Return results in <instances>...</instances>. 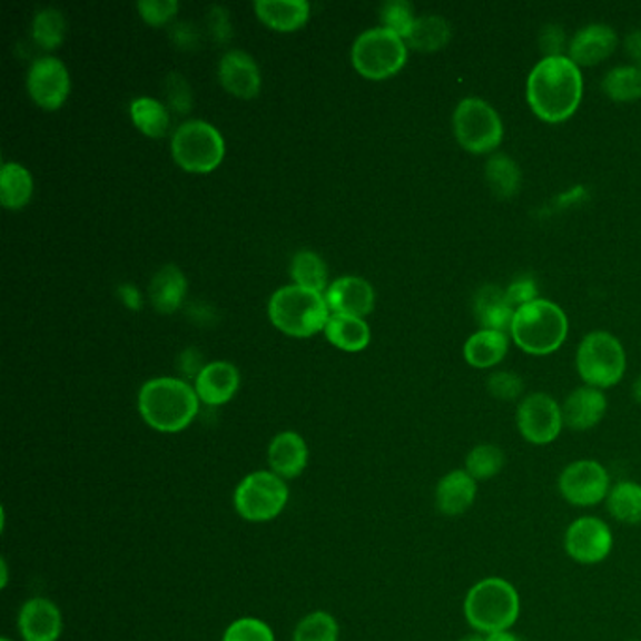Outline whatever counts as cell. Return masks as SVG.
Here are the masks:
<instances>
[{
	"label": "cell",
	"mask_w": 641,
	"mask_h": 641,
	"mask_svg": "<svg viewBox=\"0 0 641 641\" xmlns=\"http://www.w3.org/2000/svg\"><path fill=\"white\" fill-rule=\"evenodd\" d=\"M583 98V76L569 57H544L526 79V102L542 121L563 122Z\"/></svg>",
	"instance_id": "6da1fadb"
},
{
	"label": "cell",
	"mask_w": 641,
	"mask_h": 641,
	"mask_svg": "<svg viewBox=\"0 0 641 641\" xmlns=\"http://www.w3.org/2000/svg\"><path fill=\"white\" fill-rule=\"evenodd\" d=\"M200 397L196 387L179 378H152L139 389V414L147 425L160 433H179L187 430L198 414Z\"/></svg>",
	"instance_id": "7a4b0ae2"
},
{
	"label": "cell",
	"mask_w": 641,
	"mask_h": 641,
	"mask_svg": "<svg viewBox=\"0 0 641 641\" xmlns=\"http://www.w3.org/2000/svg\"><path fill=\"white\" fill-rule=\"evenodd\" d=\"M463 611L466 623L479 634L512 630L521 615L520 593L509 580L491 575L469 589Z\"/></svg>",
	"instance_id": "3957f363"
},
{
	"label": "cell",
	"mask_w": 641,
	"mask_h": 641,
	"mask_svg": "<svg viewBox=\"0 0 641 641\" xmlns=\"http://www.w3.org/2000/svg\"><path fill=\"white\" fill-rule=\"evenodd\" d=\"M510 333L521 351L533 356H548L566 341L569 318L559 305L539 297L515 310Z\"/></svg>",
	"instance_id": "277c9868"
},
{
	"label": "cell",
	"mask_w": 641,
	"mask_h": 641,
	"mask_svg": "<svg viewBox=\"0 0 641 641\" xmlns=\"http://www.w3.org/2000/svg\"><path fill=\"white\" fill-rule=\"evenodd\" d=\"M326 297L303 286L278 288L269 299V318L280 332L296 337H309L327 324Z\"/></svg>",
	"instance_id": "5b68a950"
},
{
	"label": "cell",
	"mask_w": 641,
	"mask_h": 641,
	"mask_svg": "<svg viewBox=\"0 0 641 641\" xmlns=\"http://www.w3.org/2000/svg\"><path fill=\"white\" fill-rule=\"evenodd\" d=\"M575 367L581 381L588 386L605 389L615 386L623 378L627 354L623 345L611 333H589L588 337L581 341L575 354Z\"/></svg>",
	"instance_id": "8992f818"
},
{
	"label": "cell",
	"mask_w": 641,
	"mask_h": 641,
	"mask_svg": "<svg viewBox=\"0 0 641 641\" xmlns=\"http://www.w3.org/2000/svg\"><path fill=\"white\" fill-rule=\"evenodd\" d=\"M454 134L460 146L472 155L495 151L503 144L501 116L482 98H465L454 111Z\"/></svg>",
	"instance_id": "52a82bcc"
},
{
	"label": "cell",
	"mask_w": 641,
	"mask_h": 641,
	"mask_svg": "<svg viewBox=\"0 0 641 641\" xmlns=\"http://www.w3.org/2000/svg\"><path fill=\"white\" fill-rule=\"evenodd\" d=\"M290 499L285 480L272 471L247 474L234 493V506L243 520L266 523L280 515Z\"/></svg>",
	"instance_id": "ba28073f"
},
{
	"label": "cell",
	"mask_w": 641,
	"mask_h": 641,
	"mask_svg": "<svg viewBox=\"0 0 641 641\" xmlns=\"http://www.w3.org/2000/svg\"><path fill=\"white\" fill-rule=\"evenodd\" d=\"M357 72L369 79H384L400 72L406 62V43L386 27L362 32L352 48Z\"/></svg>",
	"instance_id": "9c48e42d"
},
{
	"label": "cell",
	"mask_w": 641,
	"mask_h": 641,
	"mask_svg": "<svg viewBox=\"0 0 641 641\" xmlns=\"http://www.w3.org/2000/svg\"><path fill=\"white\" fill-rule=\"evenodd\" d=\"M176 162L188 171H211L225 157V139L206 121H187L177 128L171 139Z\"/></svg>",
	"instance_id": "30bf717a"
},
{
	"label": "cell",
	"mask_w": 641,
	"mask_h": 641,
	"mask_svg": "<svg viewBox=\"0 0 641 641\" xmlns=\"http://www.w3.org/2000/svg\"><path fill=\"white\" fill-rule=\"evenodd\" d=\"M559 493L575 509L605 503L611 490L610 472L594 460H578L564 466L556 482Z\"/></svg>",
	"instance_id": "8fae6325"
},
{
	"label": "cell",
	"mask_w": 641,
	"mask_h": 641,
	"mask_svg": "<svg viewBox=\"0 0 641 641\" xmlns=\"http://www.w3.org/2000/svg\"><path fill=\"white\" fill-rule=\"evenodd\" d=\"M515 425L529 444L548 446L555 442L563 431V406L542 392L526 395L515 412Z\"/></svg>",
	"instance_id": "7c38bea8"
},
{
	"label": "cell",
	"mask_w": 641,
	"mask_h": 641,
	"mask_svg": "<svg viewBox=\"0 0 641 641\" xmlns=\"http://www.w3.org/2000/svg\"><path fill=\"white\" fill-rule=\"evenodd\" d=\"M613 550L610 525L594 515H583L570 523L564 533L566 555L583 566L604 563Z\"/></svg>",
	"instance_id": "4fadbf2b"
},
{
	"label": "cell",
	"mask_w": 641,
	"mask_h": 641,
	"mask_svg": "<svg viewBox=\"0 0 641 641\" xmlns=\"http://www.w3.org/2000/svg\"><path fill=\"white\" fill-rule=\"evenodd\" d=\"M27 89L38 106L46 109L59 108L70 91L67 67L55 57L38 59L27 73Z\"/></svg>",
	"instance_id": "5bb4252c"
},
{
	"label": "cell",
	"mask_w": 641,
	"mask_h": 641,
	"mask_svg": "<svg viewBox=\"0 0 641 641\" xmlns=\"http://www.w3.org/2000/svg\"><path fill=\"white\" fill-rule=\"evenodd\" d=\"M19 632L24 641H57L62 634L59 605L43 596L27 600L19 611Z\"/></svg>",
	"instance_id": "9a60e30c"
},
{
	"label": "cell",
	"mask_w": 641,
	"mask_h": 641,
	"mask_svg": "<svg viewBox=\"0 0 641 641\" xmlns=\"http://www.w3.org/2000/svg\"><path fill=\"white\" fill-rule=\"evenodd\" d=\"M618 32L602 23L588 24L569 43V59L578 67H594L618 48Z\"/></svg>",
	"instance_id": "2e32d148"
},
{
	"label": "cell",
	"mask_w": 641,
	"mask_h": 641,
	"mask_svg": "<svg viewBox=\"0 0 641 641\" xmlns=\"http://www.w3.org/2000/svg\"><path fill=\"white\" fill-rule=\"evenodd\" d=\"M479 482L465 469H454L444 474L435 490V504L446 517H457L469 512L476 503Z\"/></svg>",
	"instance_id": "e0dca14e"
},
{
	"label": "cell",
	"mask_w": 641,
	"mask_h": 641,
	"mask_svg": "<svg viewBox=\"0 0 641 641\" xmlns=\"http://www.w3.org/2000/svg\"><path fill=\"white\" fill-rule=\"evenodd\" d=\"M326 303L335 313L362 318L375 307V290L365 278L341 277L327 288Z\"/></svg>",
	"instance_id": "ac0fdd59"
},
{
	"label": "cell",
	"mask_w": 641,
	"mask_h": 641,
	"mask_svg": "<svg viewBox=\"0 0 641 641\" xmlns=\"http://www.w3.org/2000/svg\"><path fill=\"white\" fill-rule=\"evenodd\" d=\"M608 400L599 387L581 386L566 397L563 405L564 425L572 431H589L604 420Z\"/></svg>",
	"instance_id": "d6986e66"
},
{
	"label": "cell",
	"mask_w": 641,
	"mask_h": 641,
	"mask_svg": "<svg viewBox=\"0 0 641 641\" xmlns=\"http://www.w3.org/2000/svg\"><path fill=\"white\" fill-rule=\"evenodd\" d=\"M218 78L226 91L241 98H253L260 91V70L255 59L241 49H231L223 57Z\"/></svg>",
	"instance_id": "ffe728a7"
},
{
	"label": "cell",
	"mask_w": 641,
	"mask_h": 641,
	"mask_svg": "<svg viewBox=\"0 0 641 641\" xmlns=\"http://www.w3.org/2000/svg\"><path fill=\"white\" fill-rule=\"evenodd\" d=\"M272 472L283 480L297 479L309 463V448L302 435L294 431L278 433L267 450Z\"/></svg>",
	"instance_id": "44dd1931"
},
{
	"label": "cell",
	"mask_w": 641,
	"mask_h": 641,
	"mask_svg": "<svg viewBox=\"0 0 641 641\" xmlns=\"http://www.w3.org/2000/svg\"><path fill=\"white\" fill-rule=\"evenodd\" d=\"M239 387V371L228 362H213L196 376V394L206 405H225Z\"/></svg>",
	"instance_id": "7402d4cb"
},
{
	"label": "cell",
	"mask_w": 641,
	"mask_h": 641,
	"mask_svg": "<svg viewBox=\"0 0 641 641\" xmlns=\"http://www.w3.org/2000/svg\"><path fill=\"white\" fill-rule=\"evenodd\" d=\"M474 315L482 329L506 333L514 322L515 309L506 299V290L487 285L474 296Z\"/></svg>",
	"instance_id": "603a6c76"
},
{
	"label": "cell",
	"mask_w": 641,
	"mask_h": 641,
	"mask_svg": "<svg viewBox=\"0 0 641 641\" xmlns=\"http://www.w3.org/2000/svg\"><path fill=\"white\" fill-rule=\"evenodd\" d=\"M466 364L476 369H490L509 354V335L493 329H480L469 337L463 348Z\"/></svg>",
	"instance_id": "cb8c5ba5"
},
{
	"label": "cell",
	"mask_w": 641,
	"mask_h": 641,
	"mask_svg": "<svg viewBox=\"0 0 641 641\" xmlns=\"http://www.w3.org/2000/svg\"><path fill=\"white\" fill-rule=\"evenodd\" d=\"M255 10L264 23L277 31H294L309 18L305 0H256Z\"/></svg>",
	"instance_id": "d4e9b609"
},
{
	"label": "cell",
	"mask_w": 641,
	"mask_h": 641,
	"mask_svg": "<svg viewBox=\"0 0 641 641\" xmlns=\"http://www.w3.org/2000/svg\"><path fill=\"white\" fill-rule=\"evenodd\" d=\"M324 332L327 339L332 341L333 345L339 346L341 351H364L365 346L369 345V326L359 316L333 313L327 318Z\"/></svg>",
	"instance_id": "484cf974"
},
{
	"label": "cell",
	"mask_w": 641,
	"mask_h": 641,
	"mask_svg": "<svg viewBox=\"0 0 641 641\" xmlns=\"http://www.w3.org/2000/svg\"><path fill=\"white\" fill-rule=\"evenodd\" d=\"M187 292V280L181 269L176 266H164L152 277L149 294L151 302L160 313H174L181 305Z\"/></svg>",
	"instance_id": "4316f807"
},
{
	"label": "cell",
	"mask_w": 641,
	"mask_h": 641,
	"mask_svg": "<svg viewBox=\"0 0 641 641\" xmlns=\"http://www.w3.org/2000/svg\"><path fill=\"white\" fill-rule=\"evenodd\" d=\"M605 509L613 520L624 525H640L641 523V484L632 480H623L611 485Z\"/></svg>",
	"instance_id": "83f0119b"
},
{
	"label": "cell",
	"mask_w": 641,
	"mask_h": 641,
	"mask_svg": "<svg viewBox=\"0 0 641 641\" xmlns=\"http://www.w3.org/2000/svg\"><path fill=\"white\" fill-rule=\"evenodd\" d=\"M452 40V27L441 16H422L412 24L406 42L417 51H436Z\"/></svg>",
	"instance_id": "f1b7e54d"
},
{
	"label": "cell",
	"mask_w": 641,
	"mask_h": 641,
	"mask_svg": "<svg viewBox=\"0 0 641 641\" xmlns=\"http://www.w3.org/2000/svg\"><path fill=\"white\" fill-rule=\"evenodd\" d=\"M485 179L491 193L501 200L514 198L521 188L520 166L506 155H493L485 164Z\"/></svg>",
	"instance_id": "f546056e"
},
{
	"label": "cell",
	"mask_w": 641,
	"mask_h": 641,
	"mask_svg": "<svg viewBox=\"0 0 641 641\" xmlns=\"http://www.w3.org/2000/svg\"><path fill=\"white\" fill-rule=\"evenodd\" d=\"M32 177L21 164L7 162L0 171V201L10 209H19L31 200Z\"/></svg>",
	"instance_id": "4dcf8cb0"
},
{
	"label": "cell",
	"mask_w": 641,
	"mask_h": 641,
	"mask_svg": "<svg viewBox=\"0 0 641 641\" xmlns=\"http://www.w3.org/2000/svg\"><path fill=\"white\" fill-rule=\"evenodd\" d=\"M506 466V454L496 444H479L466 454L465 471L476 482H487L503 472Z\"/></svg>",
	"instance_id": "1f68e13d"
},
{
	"label": "cell",
	"mask_w": 641,
	"mask_h": 641,
	"mask_svg": "<svg viewBox=\"0 0 641 641\" xmlns=\"http://www.w3.org/2000/svg\"><path fill=\"white\" fill-rule=\"evenodd\" d=\"M602 91L613 102H634L641 98V68L615 67L602 79Z\"/></svg>",
	"instance_id": "d6a6232c"
},
{
	"label": "cell",
	"mask_w": 641,
	"mask_h": 641,
	"mask_svg": "<svg viewBox=\"0 0 641 641\" xmlns=\"http://www.w3.org/2000/svg\"><path fill=\"white\" fill-rule=\"evenodd\" d=\"M130 116H132L134 125L151 138H160L170 125L168 109L155 98L144 97L134 100L130 106Z\"/></svg>",
	"instance_id": "836d02e7"
},
{
	"label": "cell",
	"mask_w": 641,
	"mask_h": 641,
	"mask_svg": "<svg viewBox=\"0 0 641 641\" xmlns=\"http://www.w3.org/2000/svg\"><path fill=\"white\" fill-rule=\"evenodd\" d=\"M292 277L297 286L322 292L327 285V267L320 256L310 250H302L292 262Z\"/></svg>",
	"instance_id": "e575fe53"
},
{
	"label": "cell",
	"mask_w": 641,
	"mask_h": 641,
	"mask_svg": "<svg viewBox=\"0 0 641 641\" xmlns=\"http://www.w3.org/2000/svg\"><path fill=\"white\" fill-rule=\"evenodd\" d=\"M294 641H339L337 619L327 611L309 613L297 624Z\"/></svg>",
	"instance_id": "d590c367"
},
{
	"label": "cell",
	"mask_w": 641,
	"mask_h": 641,
	"mask_svg": "<svg viewBox=\"0 0 641 641\" xmlns=\"http://www.w3.org/2000/svg\"><path fill=\"white\" fill-rule=\"evenodd\" d=\"M65 16L55 8H43L32 21V37L42 48L53 49L65 37Z\"/></svg>",
	"instance_id": "8d00e7d4"
},
{
	"label": "cell",
	"mask_w": 641,
	"mask_h": 641,
	"mask_svg": "<svg viewBox=\"0 0 641 641\" xmlns=\"http://www.w3.org/2000/svg\"><path fill=\"white\" fill-rule=\"evenodd\" d=\"M223 641H275L272 627L260 619H237L226 629Z\"/></svg>",
	"instance_id": "74e56055"
},
{
	"label": "cell",
	"mask_w": 641,
	"mask_h": 641,
	"mask_svg": "<svg viewBox=\"0 0 641 641\" xmlns=\"http://www.w3.org/2000/svg\"><path fill=\"white\" fill-rule=\"evenodd\" d=\"M382 21L384 27L400 34L403 40H406L408 32H411L412 24L416 21L412 7L405 0H392L382 7Z\"/></svg>",
	"instance_id": "f35d334b"
},
{
	"label": "cell",
	"mask_w": 641,
	"mask_h": 641,
	"mask_svg": "<svg viewBox=\"0 0 641 641\" xmlns=\"http://www.w3.org/2000/svg\"><path fill=\"white\" fill-rule=\"evenodd\" d=\"M523 389H525V382L512 371H496L487 378V392L499 401L510 403V401L520 400Z\"/></svg>",
	"instance_id": "ab89813d"
},
{
	"label": "cell",
	"mask_w": 641,
	"mask_h": 641,
	"mask_svg": "<svg viewBox=\"0 0 641 641\" xmlns=\"http://www.w3.org/2000/svg\"><path fill=\"white\" fill-rule=\"evenodd\" d=\"M177 4L176 0H139L138 10L147 23L162 24L176 16Z\"/></svg>",
	"instance_id": "60d3db41"
},
{
	"label": "cell",
	"mask_w": 641,
	"mask_h": 641,
	"mask_svg": "<svg viewBox=\"0 0 641 641\" xmlns=\"http://www.w3.org/2000/svg\"><path fill=\"white\" fill-rule=\"evenodd\" d=\"M506 299L515 310L526 305V303L539 299V288L536 280L531 277L515 278L514 283L506 288Z\"/></svg>",
	"instance_id": "b9f144b4"
},
{
	"label": "cell",
	"mask_w": 641,
	"mask_h": 641,
	"mask_svg": "<svg viewBox=\"0 0 641 641\" xmlns=\"http://www.w3.org/2000/svg\"><path fill=\"white\" fill-rule=\"evenodd\" d=\"M540 49L545 57H564L566 34L559 24H545L539 38Z\"/></svg>",
	"instance_id": "7bdbcfd3"
},
{
	"label": "cell",
	"mask_w": 641,
	"mask_h": 641,
	"mask_svg": "<svg viewBox=\"0 0 641 641\" xmlns=\"http://www.w3.org/2000/svg\"><path fill=\"white\" fill-rule=\"evenodd\" d=\"M624 48H627L630 59L635 62V67L641 68V31L630 32L624 40Z\"/></svg>",
	"instance_id": "ee69618b"
},
{
	"label": "cell",
	"mask_w": 641,
	"mask_h": 641,
	"mask_svg": "<svg viewBox=\"0 0 641 641\" xmlns=\"http://www.w3.org/2000/svg\"><path fill=\"white\" fill-rule=\"evenodd\" d=\"M121 297L122 302L127 303L128 307H132V309H138L139 305H141V297H139V292L136 290L134 286H121Z\"/></svg>",
	"instance_id": "f6af8a7d"
},
{
	"label": "cell",
	"mask_w": 641,
	"mask_h": 641,
	"mask_svg": "<svg viewBox=\"0 0 641 641\" xmlns=\"http://www.w3.org/2000/svg\"><path fill=\"white\" fill-rule=\"evenodd\" d=\"M485 641H529L525 635L515 634L512 630L495 632V634L485 635Z\"/></svg>",
	"instance_id": "bcb514c9"
},
{
	"label": "cell",
	"mask_w": 641,
	"mask_h": 641,
	"mask_svg": "<svg viewBox=\"0 0 641 641\" xmlns=\"http://www.w3.org/2000/svg\"><path fill=\"white\" fill-rule=\"evenodd\" d=\"M632 395H634V400L641 405V376L634 382V386H632Z\"/></svg>",
	"instance_id": "7dc6e473"
},
{
	"label": "cell",
	"mask_w": 641,
	"mask_h": 641,
	"mask_svg": "<svg viewBox=\"0 0 641 641\" xmlns=\"http://www.w3.org/2000/svg\"><path fill=\"white\" fill-rule=\"evenodd\" d=\"M457 641H485L484 634H479V632H472V634H466Z\"/></svg>",
	"instance_id": "c3c4849f"
},
{
	"label": "cell",
	"mask_w": 641,
	"mask_h": 641,
	"mask_svg": "<svg viewBox=\"0 0 641 641\" xmlns=\"http://www.w3.org/2000/svg\"><path fill=\"white\" fill-rule=\"evenodd\" d=\"M0 566H2V588H7V583H8V566H7V563H4V561H2V563H0Z\"/></svg>",
	"instance_id": "681fc988"
},
{
	"label": "cell",
	"mask_w": 641,
	"mask_h": 641,
	"mask_svg": "<svg viewBox=\"0 0 641 641\" xmlns=\"http://www.w3.org/2000/svg\"><path fill=\"white\" fill-rule=\"evenodd\" d=\"M0 641H12V640H10V638H2V640Z\"/></svg>",
	"instance_id": "f907efd6"
},
{
	"label": "cell",
	"mask_w": 641,
	"mask_h": 641,
	"mask_svg": "<svg viewBox=\"0 0 641 641\" xmlns=\"http://www.w3.org/2000/svg\"><path fill=\"white\" fill-rule=\"evenodd\" d=\"M627 641H641V640H627Z\"/></svg>",
	"instance_id": "816d5d0a"
}]
</instances>
